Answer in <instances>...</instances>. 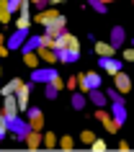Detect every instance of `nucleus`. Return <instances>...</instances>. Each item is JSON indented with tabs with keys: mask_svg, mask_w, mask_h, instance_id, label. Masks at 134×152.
Instances as JSON below:
<instances>
[{
	"mask_svg": "<svg viewBox=\"0 0 134 152\" xmlns=\"http://www.w3.org/2000/svg\"><path fill=\"white\" fill-rule=\"evenodd\" d=\"M90 150H95V152H103V150H106V142H103V139H98V137H95V142L90 144Z\"/></svg>",
	"mask_w": 134,
	"mask_h": 152,
	"instance_id": "32",
	"label": "nucleus"
},
{
	"mask_svg": "<svg viewBox=\"0 0 134 152\" xmlns=\"http://www.w3.org/2000/svg\"><path fill=\"white\" fill-rule=\"evenodd\" d=\"M31 88H34V83H23V85L18 88V93H16L18 108H21V111H29V96H31Z\"/></svg>",
	"mask_w": 134,
	"mask_h": 152,
	"instance_id": "8",
	"label": "nucleus"
},
{
	"mask_svg": "<svg viewBox=\"0 0 134 152\" xmlns=\"http://www.w3.org/2000/svg\"><path fill=\"white\" fill-rule=\"evenodd\" d=\"M75 85H80V83H78V77H70V83H67V88H70V90H75Z\"/></svg>",
	"mask_w": 134,
	"mask_h": 152,
	"instance_id": "36",
	"label": "nucleus"
},
{
	"mask_svg": "<svg viewBox=\"0 0 134 152\" xmlns=\"http://www.w3.org/2000/svg\"><path fill=\"white\" fill-rule=\"evenodd\" d=\"M59 147H62V150H72V147H75V142H72V137H70V134L59 137Z\"/></svg>",
	"mask_w": 134,
	"mask_h": 152,
	"instance_id": "29",
	"label": "nucleus"
},
{
	"mask_svg": "<svg viewBox=\"0 0 134 152\" xmlns=\"http://www.w3.org/2000/svg\"><path fill=\"white\" fill-rule=\"evenodd\" d=\"M21 85H23V80H21V77H13L10 83H5V85H3V98H5V96H16Z\"/></svg>",
	"mask_w": 134,
	"mask_h": 152,
	"instance_id": "19",
	"label": "nucleus"
},
{
	"mask_svg": "<svg viewBox=\"0 0 134 152\" xmlns=\"http://www.w3.org/2000/svg\"><path fill=\"white\" fill-rule=\"evenodd\" d=\"M10 18H13V13L8 10L5 0H0V21H3V23H10Z\"/></svg>",
	"mask_w": 134,
	"mask_h": 152,
	"instance_id": "24",
	"label": "nucleus"
},
{
	"mask_svg": "<svg viewBox=\"0 0 134 152\" xmlns=\"http://www.w3.org/2000/svg\"><path fill=\"white\" fill-rule=\"evenodd\" d=\"M59 75L54 67H39V70H31V83H52Z\"/></svg>",
	"mask_w": 134,
	"mask_h": 152,
	"instance_id": "5",
	"label": "nucleus"
},
{
	"mask_svg": "<svg viewBox=\"0 0 134 152\" xmlns=\"http://www.w3.org/2000/svg\"><path fill=\"white\" fill-rule=\"evenodd\" d=\"M44 96H47V101H54V98L59 96V90L54 88V83H47V88H44Z\"/></svg>",
	"mask_w": 134,
	"mask_h": 152,
	"instance_id": "26",
	"label": "nucleus"
},
{
	"mask_svg": "<svg viewBox=\"0 0 134 152\" xmlns=\"http://www.w3.org/2000/svg\"><path fill=\"white\" fill-rule=\"evenodd\" d=\"M31 3L36 10H47V5H49V0H31Z\"/></svg>",
	"mask_w": 134,
	"mask_h": 152,
	"instance_id": "33",
	"label": "nucleus"
},
{
	"mask_svg": "<svg viewBox=\"0 0 134 152\" xmlns=\"http://www.w3.org/2000/svg\"><path fill=\"white\" fill-rule=\"evenodd\" d=\"M18 111H21V108H18V98L16 96H5L3 98V113H5L8 119H16Z\"/></svg>",
	"mask_w": 134,
	"mask_h": 152,
	"instance_id": "9",
	"label": "nucleus"
},
{
	"mask_svg": "<svg viewBox=\"0 0 134 152\" xmlns=\"http://www.w3.org/2000/svg\"><path fill=\"white\" fill-rule=\"evenodd\" d=\"M29 36H31V28H16V31L5 39V44H8L10 52H16V49H23V44H26Z\"/></svg>",
	"mask_w": 134,
	"mask_h": 152,
	"instance_id": "2",
	"label": "nucleus"
},
{
	"mask_svg": "<svg viewBox=\"0 0 134 152\" xmlns=\"http://www.w3.org/2000/svg\"><path fill=\"white\" fill-rule=\"evenodd\" d=\"M98 64H101V67L108 72V75H116V72H121V62H119V59H113V57H101V59H98Z\"/></svg>",
	"mask_w": 134,
	"mask_h": 152,
	"instance_id": "12",
	"label": "nucleus"
},
{
	"mask_svg": "<svg viewBox=\"0 0 134 152\" xmlns=\"http://www.w3.org/2000/svg\"><path fill=\"white\" fill-rule=\"evenodd\" d=\"M78 83H80V88L88 93V90H95L98 85H101V75H95V72H80Z\"/></svg>",
	"mask_w": 134,
	"mask_h": 152,
	"instance_id": "4",
	"label": "nucleus"
},
{
	"mask_svg": "<svg viewBox=\"0 0 134 152\" xmlns=\"http://www.w3.org/2000/svg\"><path fill=\"white\" fill-rule=\"evenodd\" d=\"M67 49H70L72 54H75V57H78V59H80V41H78V39H72L70 44H67Z\"/></svg>",
	"mask_w": 134,
	"mask_h": 152,
	"instance_id": "31",
	"label": "nucleus"
},
{
	"mask_svg": "<svg viewBox=\"0 0 134 152\" xmlns=\"http://www.w3.org/2000/svg\"><path fill=\"white\" fill-rule=\"evenodd\" d=\"M41 144H44V134H39V129H34L31 134L26 137V147L29 150H39Z\"/></svg>",
	"mask_w": 134,
	"mask_h": 152,
	"instance_id": "16",
	"label": "nucleus"
},
{
	"mask_svg": "<svg viewBox=\"0 0 134 152\" xmlns=\"http://www.w3.org/2000/svg\"><path fill=\"white\" fill-rule=\"evenodd\" d=\"M119 150L126 152V150H132V144H129V142H121V144H119Z\"/></svg>",
	"mask_w": 134,
	"mask_h": 152,
	"instance_id": "37",
	"label": "nucleus"
},
{
	"mask_svg": "<svg viewBox=\"0 0 134 152\" xmlns=\"http://www.w3.org/2000/svg\"><path fill=\"white\" fill-rule=\"evenodd\" d=\"M23 64H26V67H31V70H39L41 57L36 54V52H29V54H23Z\"/></svg>",
	"mask_w": 134,
	"mask_h": 152,
	"instance_id": "20",
	"label": "nucleus"
},
{
	"mask_svg": "<svg viewBox=\"0 0 134 152\" xmlns=\"http://www.w3.org/2000/svg\"><path fill=\"white\" fill-rule=\"evenodd\" d=\"M93 47H95V54L98 57H113L116 54V47H111L108 41H93Z\"/></svg>",
	"mask_w": 134,
	"mask_h": 152,
	"instance_id": "15",
	"label": "nucleus"
},
{
	"mask_svg": "<svg viewBox=\"0 0 134 152\" xmlns=\"http://www.w3.org/2000/svg\"><path fill=\"white\" fill-rule=\"evenodd\" d=\"M16 28H31V16H18Z\"/></svg>",
	"mask_w": 134,
	"mask_h": 152,
	"instance_id": "30",
	"label": "nucleus"
},
{
	"mask_svg": "<svg viewBox=\"0 0 134 152\" xmlns=\"http://www.w3.org/2000/svg\"><path fill=\"white\" fill-rule=\"evenodd\" d=\"M64 26H67V18H64V16H59L52 26H44V34H47V36H54V39H57V36H62V34L67 31Z\"/></svg>",
	"mask_w": 134,
	"mask_h": 152,
	"instance_id": "10",
	"label": "nucleus"
},
{
	"mask_svg": "<svg viewBox=\"0 0 134 152\" xmlns=\"http://www.w3.org/2000/svg\"><path fill=\"white\" fill-rule=\"evenodd\" d=\"M124 59H126V62H134V47H132V49H126V52H124Z\"/></svg>",
	"mask_w": 134,
	"mask_h": 152,
	"instance_id": "35",
	"label": "nucleus"
},
{
	"mask_svg": "<svg viewBox=\"0 0 134 152\" xmlns=\"http://www.w3.org/2000/svg\"><path fill=\"white\" fill-rule=\"evenodd\" d=\"M70 103H72V108H75V111H83V108H85V103H88V98L83 96V93H72Z\"/></svg>",
	"mask_w": 134,
	"mask_h": 152,
	"instance_id": "21",
	"label": "nucleus"
},
{
	"mask_svg": "<svg viewBox=\"0 0 134 152\" xmlns=\"http://www.w3.org/2000/svg\"><path fill=\"white\" fill-rule=\"evenodd\" d=\"M80 142H85V144H93V142H95V134L90 132V129H83V132H80Z\"/></svg>",
	"mask_w": 134,
	"mask_h": 152,
	"instance_id": "28",
	"label": "nucleus"
},
{
	"mask_svg": "<svg viewBox=\"0 0 134 152\" xmlns=\"http://www.w3.org/2000/svg\"><path fill=\"white\" fill-rule=\"evenodd\" d=\"M132 3H134V0H132Z\"/></svg>",
	"mask_w": 134,
	"mask_h": 152,
	"instance_id": "41",
	"label": "nucleus"
},
{
	"mask_svg": "<svg viewBox=\"0 0 134 152\" xmlns=\"http://www.w3.org/2000/svg\"><path fill=\"white\" fill-rule=\"evenodd\" d=\"M103 3H106V5H108V3H116V0H103Z\"/></svg>",
	"mask_w": 134,
	"mask_h": 152,
	"instance_id": "39",
	"label": "nucleus"
},
{
	"mask_svg": "<svg viewBox=\"0 0 134 152\" xmlns=\"http://www.w3.org/2000/svg\"><path fill=\"white\" fill-rule=\"evenodd\" d=\"M36 54L41 57V62H59V54H57V49L39 47V49H36Z\"/></svg>",
	"mask_w": 134,
	"mask_h": 152,
	"instance_id": "17",
	"label": "nucleus"
},
{
	"mask_svg": "<svg viewBox=\"0 0 134 152\" xmlns=\"http://www.w3.org/2000/svg\"><path fill=\"white\" fill-rule=\"evenodd\" d=\"M41 44H44V36H36V34H34V36H29V39H26V44H23V49H21V52H23V54H29V52H36Z\"/></svg>",
	"mask_w": 134,
	"mask_h": 152,
	"instance_id": "18",
	"label": "nucleus"
},
{
	"mask_svg": "<svg viewBox=\"0 0 134 152\" xmlns=\"http://www.w3.org/2000/svg\"><path fill=\"white\" fill-rule=\"evenodd\" d=\"M88 101H90V103H95L98 108H103V106H111V103H108V96H106V93H101L98 88H95V90H88Z\"/></svg>",
	"mask_w": 134,
	"mask_h": 152,
	"instance_id": "14",
	"label": "nucleus"
},
{
	"mask_svg": "<svg viewBox=\"0 0 134 152\" xmlns=\"http://www.w3.org/2000/svg\"><path fill=\"white\" fill-rule=\"evenodd\" d=\"M44 147H49V150L59 147V139L54 137V132H47V134H44Z\"/></svg>",
	"mask_w": 134,
	"mask_h": 152,
	"instance_id": "23",
	"label": "nucleus"
},
{
	"mask_svg": "<svg viewBox=\"0 0 134 152\" xmlns=\"http://www.w3.org/2000/svg\"><path fill=\"white\" fill-rule=\"evenodd\" d=\"M26 119H29V124H31L34 129H44V111L41 108H36V106H29V111H26Z\"/></svg>",
	"mask_w": 134,
	"mask_h": 152,
	"instance_id": "6",
	"label": "nucleus"
},
{
	"mask_svg": "<svg viewBox=\"0 0 134 152\" xmlns=\"http://www.w3.org/2000/svg\"><path fill=\"white\" fill-rule=\"evenodd\" d=\"M59 18V13H57V8H47V10H39L36 16H34V23H41V26H52Z\"/></svg>",
	"mask_w": 134,
	"mask_h": 152,
	"instance_id": "7",
	"label": "nucleus"
},
{
	"mask_svg": "<svg viewBox=\"0 0 134 152\" xmlns=\"http://www.w3.org/2000/svg\"><path fill=\"white\" fill-rule=\"evenodd\" d=\"M88 8H93L95 13H106V10H108V5H106L103 0H88Z\"/></svg>",
	"mask_w": 134,
	"mask_h": 152,
	"instance_id": "25",
	"label": "nucleus"
},
{
	"mask_svg": "<svg viewBox=\"0 0 134 152\" xmlns=\"http://www.w3.org/2000/svg\"><path fill=\"white\" fill-rule=\"evenodd\" d=\"M59 3H64V0H49V5L54 8V5H59Z\"/></svg>",
	"mask_w": 134,
	"mask_h": 152,
	"instance_id": "38",
	"label": "nucleus"
},
{
	"mask_svg": "<svg viewBox=\"0 0 134 152\" xmlns=\"http://www.w3.org/2000/svg\"><path fill=\"white\" fill-rule=\"evenodd\" d=\"M52 83H54V88H57V90H62L64 85H67V83H62V77H59V75H57V77H54Z\"/></svg>",
	"mask_w": 134,
	"mask_h": 152,
	"instance_id": "34",
	"label": "nucleus"
},
{
	"mask_svg": "<svg viewBox=\"0 0 134 152\" xmlns=\"http://www.w3.org/2000/svg\"><path fill=\"white\" fill-rule=\"evenodd\" d=\"M10 132H13V137H16L18 142H26V137L34 132V126L29 124V119L16 116V119H10Z\"/></svg>",
	"mask_w": 134,
	"mask_h": 152,
	"instance_id": "1",
	"label": "nucleus"
},
{
	"mask_svg": "<svg viewBox=\"0 0 134 152\" xmlns=\"http://www.w3.org/2000/svg\"><path fill=\"white\" fill-rule=\"evenodd\" d=\"M124 41H126V31H124V26H113V28H111V39H108V44L119 49Z\"/></svg>",
	"mask_w": 134,
	"mask_h": 152,
	"instance_id": "13",
	"label": "nucleus"
},
{
	"mask_svg": "<svg viewBox=\"0 0 134 152\" xmlns=\"http://www.w3.org/2000/svg\"><path fill=\"white\" fill-rule=\"evenodd\" d=\"M26 0H5V5H8L10 13H21V5H23Z\"/></svg>",
	"mask_w": 134,
	"mask_h": 152,
	"instance_id": "27",
	"label": "nucleus"
},
{
	"mask_svg": "<svg viewBox=\"0 0 134 152\" xmlns=\"http://www.w3.org/2000/svg\"><path fill=\"white\" fill-rule=\"evenodd\" d=\"M132 47H134V39H132Z\"/></svg>",
	"mask_w": 134,
	"mask_h": 152,
	"instance_id": "40",
	"label": "nucleus"
},
{
	"mask_svg": "<svg viewBox=\"0 0 134 152\" xmlns=\"http://www.w3.org/2000/svg\"><path fill=\"white\" fill-rule=\"evenodd\" d=\"M95 119H98V121L103 124V129H106L108 134H116L119 129H121V124H119V121L113 119V116H111L108 111H103V108H98V111H95Z\"/></svg>",
	"mask_w": 134,
	"mask_h": 152,
	"instance_id": "3",
	"label": "nucleus"
},
{
	"mask_svg": "<svg viewBox=\"0 0 134 152\" xmlns=\"http://www.w3.org/2000/svg\"><path fill=\"white\" fill-rule=\"evenodd\" d=\"M57 54H59V62H62V64H70V62H78V57L72 54V52H70V49H67V47H64V49H59V52H57Z\"/></svg>",
	"mask_w": 134,
	"mask_h": 152,
	"instance_id": "22",
	"label": "nucleus"
},
{
	"mask_svg": "<svg viewBox=\"0 0 134 152\" xmlns=\"http://www.w3.org/2000/svg\"><path fill=\"white\" fill-rule=\"evenodd\" d=\"M113 88H116L119 93H129V90H132V77L124 75V72H116V75H113Z\"/></svg>",
	"mask_w": 134,
	"mask_h": 152,
	"instance_id": "11",
	"label": "nucleus"
}]
</instances>
